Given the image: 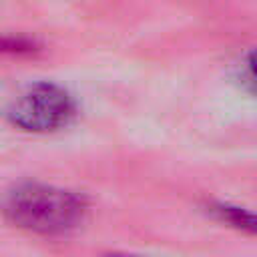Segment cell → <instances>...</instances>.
Segmentation results:
<instances>
[{"label": "cell", "mask_w": 257, "mask_h": 257, "mask_svg": "<svg viewBox=\"0 0 257 257\" xmlns=\"http://www.w3.org/2000/svg\"><path fill=\"white\" fill-rule=\"evenodd\" d=\"M38 50L36 40L26 38V36H14V34H4L0 36V54H12V56H20V54H32Z\"/></svg>", "instance_id": "cell-4"}, {"label": "cell", "mask_w": 257, "mask_h": 257, "mask_svg": "<svg viewBox=\"0 0 257 257\" xmlns=\"http://www.w3.org/2000/svg\"><path fill=\"white\" fill-rule=\"evenodd\" d=\"M104 257H137V255H131V253H108Z\"/></svg>", "instance_id": "cell-5"}, {"label": "cell", "mask_w": 257, "mask_h": 257, "mask_svg": "<svg viewBox=\"0 0 257 257\" xmlns=\"http://www.w3.org/2000/svg\"><path fill=\"white\" fill-rule=\"evenodd\" d=\"M86 211L82 195L44 183H20L2 201V213L12 225L38 235H64L84 221Z\"/></svg>", "instance_id": "cell-1"}, {"label": "cell", "mask_w": 257, "mask_h": 257, "mask_svg": "<svg viewBox=\"0 0 257 257\" xmlns=\"http://www.w3.org/2000/svg\"><path fill=\"white\" fill-rule=\"evenodd\" d=\"M76 112L74 98L56 82L26 86L6 108V118L26 133H50L66 126Z\"/></svg>", "instance_id": "cell-2"}, {"label": "cell", "mask_w": 257, "mask_h": 257, "mask_svg": "<svg viewBox=\"0 0 257 257\" xmlns=\"http://www.w3.org/2000/svg\"><path fill=\"white\" fill-rule=\"evenodd\" d=\"M209 211L219 221H223V223H227L239 231H247V233L255 231V217H253V213H249L243 207H235L229 203H213Z\"/></svg>", "instance_id": "cell-3"}]
</instances>
